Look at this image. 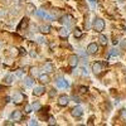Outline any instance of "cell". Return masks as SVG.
<instances>
[{
    "mask_svg": "<svg viewBox=\"0 0 126 126\" xmlns=\"http://www.w3.org/2000/svg\"><path fill=\"white\" fill-rule=\"evenodd\" d=\"M93 29L96 30V32H102L105 29V22H103V19L101 18H94L93 19Z\"/></svg>",
    "mask_w": 126,
    "mask_h": 126,
    "instance_id": "cell-1",
    "label": "cell"
},
{
    "mask_svg": "<svg viewBox=\"0 0 126 126\" xmlns=\"http://www.w3.org/2000/svg\"><path fill=\"white\" fill-rule=\"evenodd\" d=\"M102 69H103V64L101 62H94L92 64V71H93L94 75H100L102 72Z\"/></svg>",
    "mask_w": 126,
    "mask_h": 126,
    "instance_id": "cell-2",
    "label": "cell"
},
{
    "mask_svg": "<svg viewBox=\"0 0 126 126\" xmlns=\"http://www.w3.org/2000/svg\"><path fill=\"white\" fill-rule=\"evenodd\" d=\"M59 22L62 23V24H64V25H72L73 24V16L72 15H64V16H62L61 18V20Z\"/></svg>",
    "mask_w": 126,
    "mask_h": 126,
    "instance_id": "cell-3",
    "label": "cell"
},
{
    "mask_svg": "<svg viewBox=\"0 0 126 126\" xmlns=\"http://www.w3.org/2000/svg\"><path fill=\"white\" fill-rule=\"evenodd\" d=\"M56 85H57V87H59V88H68V87H69V83H68L66 79L61 78V77L56 79Z\"/></svg>",
    "mask_w": 126,
    "mask_h": 126,
    "instance_id": "cell-4",
    "label": "cell"
},
{
    "mask_svg": "<svg viewBox=\"0 0 126 126\" xmlns=\"http://www.w3.org/2000/svg\"><path fill=\"white\" fill-rule=\"evenodd\" d=\"M24 94L22 93V92H15V94H14V96H13V102L14 103H22L23 101H24Z\"/></svg>",
    "mask_w": 126,
    "mask_h": 126,
    "instance_id": "cell-5",
    "label": "cell"
},
{
    "mask_svg": "<svg viewBox=\"0 0 126 126\" xmlns=\"http://www.w3.org/2000/svg\"><path fill=\"white\" fill-rule=\"evenodd\" d=\"M71 113H72V116H73V117H81L82 115H83V110H82L81 106H76L75 109L71 111Z\"/></svg>",
    "mask_w": 126,
    "mask_h": 126,
    "instance_id": "cell-6",
    "label": "cell"
},
{
    "mask_svg": "<svg viewBox=\"0 0 126 126\" xmlns=\"http://www.w3.org/2000/svg\"><path fill=\"white\" fill-rule=\"evenodd\" d=\"M87 52L90 54H96L97 52H98V46L96 44V43H91V44H88V47H87Z\"/></svg>",
    "mask_w": 126,
    "mask_h": 126,
    "instance_id": "cell-7",
    "label": "cell"
},
{
    "mask_svg": "<svg viewBox=\"0 0 126 126\" xmlns=\"http://www.w3.org/2000/svg\"><path fill=\"white\" fill-rule=\"evenodd\" d=\"M69 102V97L66 96V94H62V96L58 98V103H59V106H67Z\"/></svg>",
    "mask_w": 126,
    "mask_h": 126,
    "instance_id": "cell-8",
    "label": "cell"
},
{
    "mask_svg": "<svg viewBox=\"0 0 126 126\" xmlns=\"http://www.w3.org/2000/svg\"><path fill=\"white\" fill-rule=\"evenodd\" d=\"M68 63H69L71 67H76V66L78 64V56L72 54V56L68 58Z\"/></svg>",
    "mask_w": 126,
    "mask_h": 126,
    "instance_id": "cell-9",
    "label": "cell"
},
{
    "mask_svg": "<svg viewBox=\"0 0 126 126\" xmlns=\"http://www.w3.org/2000/svg\"><path fill=\"white\" fill-rule=\"evenodd\" d=\"M28 24H29V19H28V18H23V19H22V22H20V24L18 25L16 30H22V29L27 28Z\"/></svg>",
    "mask_w": 126,
    "mask_h": 126,
    "instance_id": "cell-10",
    "label": "cell"
},
{
    "mask_svg": "<svg viewBox=\"0 0 126 126\" xmlns=\"http://www.w3.org/2000/svg\"><path fill=\"white\" fill-rule=\"evenodd\" d=\"M13 81H14V76H13V75H8V76H5L4 79H3V82L5 83V85H8V86L12 85Z\"/></svg>",
    "mask_w": 126,
    "mask_h": 126,
    "instance_id": "cell-11",
    "label": "cell"
},
{
    "mask_svg": "<svg viewBox=\"0 0 126 126\" xmlns=\"http://www.w3.org/2000/svg\"><path fill=\"white\" fill-rule=\"evenodd\" d=\"M44 91H46L44 87H35L34 91H33V93L35 94V96H42V94L44 93Z\"/></svg>",
    "mask_w": 126,
    "mask_h": 126,
    "instance_id": "cell-12",
    "label": "cell"
},
{
    "mask_svg": "<svg viewBox=\"0 0 126 126\" xmlns=\"http://www.w3.org/2000/svg\"><path fill=\"white\" fill-rule=\"evenodd\" d=\"M35 15L37 16H39V18H48V19H52V16H49L48 14H46L44 12H43V10H37V12H35Z\"/></svg>",
    "mask_w": 126,
    "mask_h": 126,
    "instance_id": "cell-13",
    "label": "cell"
},
{
    "mask_svg": "<svg viewBox=\"0 0 126 126\" xmlns=\"http://www.w3.org/2000/svg\"><path fill=\"white\" fill-rule=\"evenodd\" d=\"M68 34H69L68 28H62V29L59 30V37H62V38H66Z\"/></svg>",
    "mask_w": 126,
    "mask_h": 126,
    "instance_id": "cell-14",
    "label": "cell"
},
{
    "mask_svg": "<svg viewBox=\"0 0 126 126\" xmlns=\"http://www.w3.org/2000/svg\"><path fill=\"white\" fill-rule=\"evenodd\" d=\"M12 119L15 120V121H18V120L22 119V113H20V111H14V112L12 113Z\"/></svg>",
    "mask_w": 126,
    "mask_h": 126,
    "instance_id": "cell-15",
    "label": "cell"
},
{
    "mask_svg": "<svg viewBox=\"0 0 126 126\" xmlns=\"http://www.w3.org/2000/svg\"><path fill=\"white\" fill-rule=\"evenodd\" d=\"M120 120L122 122H126V109L120 110Z\"/></svg>",
    "mask_w": 126,
    "mask_h": 126,
    "instance_id": "cell-16",
    "label": "cell"
},
{
    "mask_svg": "<svg viewBox=\"0 0 126 126\" xmlns=\"http://www.w3.org/2000/svg\"><path fill=\"white\" fill-rule=\"evenodd\" d=\"M24 83H25L27 87H32V86H33V78H32V77H25Z\"/></svg>",
    "mask_w": 126,
    "mask_h": 126,
    "instance_id": "cell-17",
    "label": "cell"
},
{
    "mask_svg": "<svg viewBox=\"0 0 126 126\" xmlns=\"http://www.w3.org/2000/svg\"><path fill=\"white\" fill-rule=\"evenodd\" d=\"M98 39H100V43H101L102 46H106V44H107V37H106V35L101 34Z\"/></svg>",
    "mask_w": 126,
    "mask_h": 126,
    "instance_id": "cell-18",
    "label": "cell"
},
{
    "mask_svg": "<svg viewBox=\"0 0 126 126\" xmlns=\"http://www.w3.org/2000/svg\"><path fill=\"white\" fill-rule=\"evenodd\" d=\"M40 32H42V33L48 34L49 32H50V27H49V25H42V27H40Z\"/></svg>",
    "mask_w": 126,
    "mask_h": 126,
    "instance_id": "cell-19",
    "label": "cell"
},
{
    "mask_svg": "<svg viewBox=\"0 0 126 126\" xmlns=\"http://www.w3.org/2000/svg\"><path fill=\"white\" fill-rule=\"evenodd\" d=\"M39 79H40L42 83H48V82H49V77H48L47 75H40V76H39Z\"/></svg>",
    "mask_w": 126,
    "mask_h": 126,
    "instance_id": "cell-20",
    "label": "cell"
},
{
    "mask_svg": "<svg viewBox=\"0 0 126 126\" xmlns=\"http://www.w3.org/2000/svg\"><path fill=\"white\" fill-rule=\"evenodd\" d=\"M43 68H44V71H46V72H52V71H53V66H52L50 63H46Z\"/></svg>",
    "mask_w": 126,
    "mask_h": 126,
    "instance_id": "cell-21",
    "label": "cell"
},
{
    "mask_svg": "<svg viewBox=\"0 0 126 126\" xmlns=\"http://www.w3.org/2000/svg\"><path fill=\"white\" fill-rule=\"evenodd\" d=\"M27 9H28V13H34V10H35V6L33 5V4H28L27 5Z\"/></svg>",
    "mask_w": 126,
    "mask_h": 126,
    "instance_id": "cell-22",
    "label": "cell"
},
{
    "mask_svg": "<svg viewBox=\"0 0 126 126\" xmlns=\"http://www.w3.org/2000/svg\"><path fill=\"white\" fill-rule=\"evenodd\" d=\"M75 37H76V38H81V37H82V32H81L78 28L75 29Z\"/></svg>",
    "mask_w": 126,
    "mask_h": 126,
    "instance_id": "cell-23",
    "label": "cell"
},
{
    "mask_svg": "<svg viewBox=\"0 0 126 126\" xmlns=\"http://www.w3.org/2000/svg\"><path fill=\"white\" fill-rule=\"evenodd\" d=\"M30 73H32V76H38V68L33 67V68L30 69Z\"/></svg>",
    "mask_w": 126,
    "mask_h": 126,
    "instance_id": "cell-24",
    "label": "cell"
},
{
    "mask_svg": "<svg viewBox=\"0 0 126 126\" xmlns=\"http://www.w3.org/2000/svg\"><path fill=\"white\" fill-rule=\"evenodd\" d=\"M119 54H120V53H119L116 49H111V52H110V56H116V57H117Z\"/></svg>",
    "mask_w": 126,
    "mask_h": 126,
    "instance_id": "cell-25",
    "label": "cell"
},
{
    "mask_svg": "<svg viewBox=\"0 0 126 126\" xmlns=\"http://www.w3.org/2000/svg\"><path fill=\"white\" fill-rule=\"evenodd\" d=\"M32 109H33V106L27 105V106H25V112H27V113H30V112H32Z\"/></svg>",
    "mask_w": 126,
    "mask_h": 126,
    "instance_id": "cell-26",
    "label": "cell"
},
{
    "mask_svg": "<svg viewBox=\"0 0 126 126\" xmlns=\"http://www.w3.org/2000/svg\"><path fill=\"white\" fill-rule=\"evenodd\" d=\"M87 91H88V88L85 87V86H81V87H79V92H82V93H85V92H87Z\"/></svg>",
    "mask_w": 126,
    "mask_h": 126,
    "instance_id": "cell-27",
    "label": "cell"
},
{
    "mask_svg": "<svg viewBox=\"0 0 126 126\" xmlns=\"http://www.w3.org/2000/svg\"><path fill=\"white\" fill-rule=\"evenodd\" d=\"M33 110H34V111L40 110V105H39V103H34V105H33Z\"/></svg>",
    "mask_w": 126,
    "mask_h": 126,
    "instance_id": "cell-28",
    "label": "cell"
},
{
    "mask_svg": "<svg viewBox=\"0 0 126 126\" xmlns=\"http://www.w3.org/2000/svg\"><path fill=\"white\" fill-rule=\"evenodd\" d=\"M23 76V71L22 69H18L16 71V77H22Z\"/></svg>",
    "mask_w": 126,
    "mask_h": 126,
    "instance_id": "cell-29",
    "label": "cell"
},
{
    "mask_svg": "<svg viewBox=\"0 0 126 126\" xmlns=\"http://www.w3.org/2000/svg\"><path fill=\"white\" fill-rule=\"evenodd\" d=\"M29 125H30V126H34V125H38V121H35V120H30V121H29Z\"/></svg>",
    "mask_w": 126,
    "mask_h": 126,
    "instance_id": "cell-30",
    "label": "cell"
},
{
    "mask_svg": "<svg viewBox=\"0 0 126 126\" xmlns=\"http://www.w3.org/2000/svg\"><path fill=\"white\" fill-rule=\"evenodd\" d=\"M37 42H38V43H43L44 38H43V37H37Z\"/></svg>",
    "mask_w": 126,
    "mask_h": 126,
    "instance_id": "cell-31",
    "label": "cell"
},
{
    "mask_svg": "<svg viewBox=\"0 0 126 126\" xmlns=\"http://www.w3.org/2000/svg\"><path fill=\"white\" fill-rule=\"evenodd\" d=\"M56 92H57L56 90H50V92H49V96H50V97H54V94H56Z\"/></svg>",
    "mask_w": 126,
    "mask_h": 126,
    "instance_id": "cell-32",
    "label": "cell"
},
{
    "mask_svg": "<svg viewBox=\"0 0 126 126\" xmlns=\"http://www.w3.org/2000/svg\"><path fill=\"white\" fill-rule=\"evenodd\" d=\"M73 100H75V102H77V103H79V102H81V100H79V97H78V96H73Z\"/></svg>",
    "mask_w": 126,
    "mask_h": 126,
    "instance_id": "cell-33",
    "label": "cell"
},
{
    "mask_svg": "<svg viewBox=\"0 0 126 126\" xmlns=\"http://www.w3.org/2000/svg\"><path fill=\"white\" fill-rule=\"evenodd\" d=\"M54 124H56L54 119H53V117H49V125H54Z\"/></svg>",
    "mask_w": 126,
    "mask_h": 126,
    "instance_id": "cell-34",
    "label": "cell"
},
{
    "mask_svg": "<svg viewBox=\"0 0 126 126\" xmlns=\"http://www.w3.org/2000/svg\"><path fill=\"white\" fill-rule=\"evenodd\" d=\"M121 47H122V48H124V49H126V39H125V40H122V42H121Z\"/></svg>",
    "mask_w": 126,
    "mask_h": 126,
    "instance_id": "cell-35",
    "label": "cell"
},
{
    "mask_svg": "<svg viewBox=\"0 0 126 126\" xmlns=\"http://www.w3.org/2000/svg\"><path fill=\"white\" fill-rule=\"evenodd\" d=\"M19 50H20V52H19V53H20V54H25V53H27V50H25L24 48H20Z\"/></svg>",
    "mask_w": 126,
    "mask_h": 126,
    "instance_id": "cell-36",
    "label": "cell"
},
{
    "mask_svg": "<svg viewBox=\"0 0 126 126\" xmlns=\"http://www.w3.org/2000/svg\"><path fill=\"white\" fill-rule=\"evenodd\" d=\"M5 125H6V126H12V125H14V122H12V121H5Z\"/></svg>",
    "mask_w": 126,
    "mask_h": 126,
    "instance_id": "cell-37",
    "label": "cell"
},
{
    "mask_svg": "<svg viewBox=\"0 0 126 126\" xmlns=\"http://www.w3.org/2000/svg\"><path fill=\"white\" fill-rule=\"evenodd\" d=\"M19 52L16 50V49H12V54H18Z\"/></svg>",
    "mask_w": 126,
    "mask_h": 126,
    "instance_id": "cell-38",
    "label": "cell"
},
{
    "mask_svg": "<svg viewBox=\"0 0 126 126\" xmlns=\"http://www.w3.org/2000/svg\"><path fill=\"white\" fill-rule=\"evenodd\" d=\"M5 15V12L4 10H0V16H4Z\"/></svg>",
    "mask_w": 126,
    "mask_h": 126,
    "instance_id": "cell-39",
    "label": "cell"
},
{
    "mask_svg": "<svg viewBox=\"0 0 126 126\" xmlns=\"http://www.w3.org/2000/svg\"><path fill=\"white\" fill-rule=\"evenodd\" d=\"M30 56H32V57H35L37 54H35V52H30Z\"/></svg>",
    "mask_w": 126,
    "mask_h": 126,
    "instance_id": "cell-40",
    "label": "cell"
},
{
    "mask_svg": "<svg viewBox=\"0 0 126 126\" xmlns=\"http://www.w3.org/2000/svg\"><path fill=\"white\" fill-rule=\"evenodd\" d=\"M10 101V97H5V102H9Z\"/></svg>",
    "mask_w": 126,
    "mask_h": 126,
    "instance_id": "cell-41",
    "label": "cell"
},
{
    "mask_svg": "<svg viewBox=\"0 0 126 126\" xmlns=\"http://www.w3.org/2000/svg\"><path fill=\"white\" fill-rule=\"evenodd\" d=\"M90 1H91V3H96V0H90Z\"/></svg>",
    "mask_w": 126,
    "mask_h": 126,
    "instance_id": "cell-42",
    "label": "cell"
}]
</instances>
